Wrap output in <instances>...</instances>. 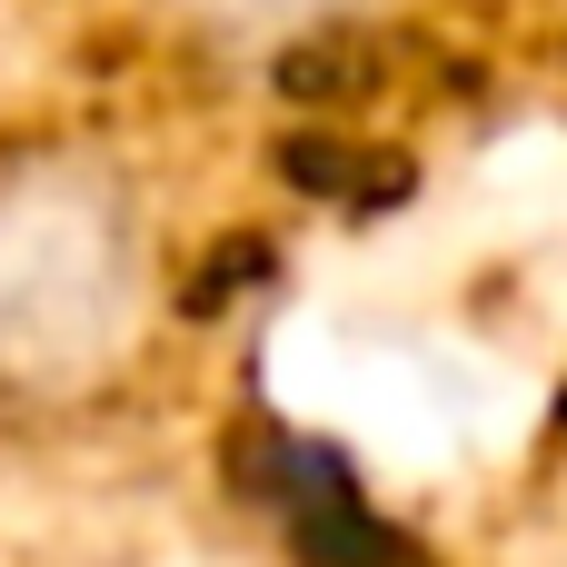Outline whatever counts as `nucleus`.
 <instances>
[{
	"label": "nucleus",
	"instance_id": "nucleus-1",
	"mask_svg": "<svg viewBox=\"0 0 567 567\" xmlns=\"http://www.w3.org/2000/svg\"><path fill=\"white\" fill-rule=\"evenodd\" d=\"M150 319L140 189L90 150L0 159V409L100 389Z\"/></svg>",
	"mask_w": 567,
	"mask_h": 567
},
{
	"label": "nucleus",
	"instance_id": "nucleus-2",
	"mask_svg": "<svg viewBox=\"0 0 567 567\" xmlns=\"http://www.w3.org/2000/svg\"><path fill=\"white\" fill-rule=\"evenodd\" d=\"M169 30H189L199 50H229V60H269V50H299L319 30H349L369 20L379 0H150Z\"/></svg>",
	"mask_w": 567,
	"mask_h": 567
}]
</instances>
